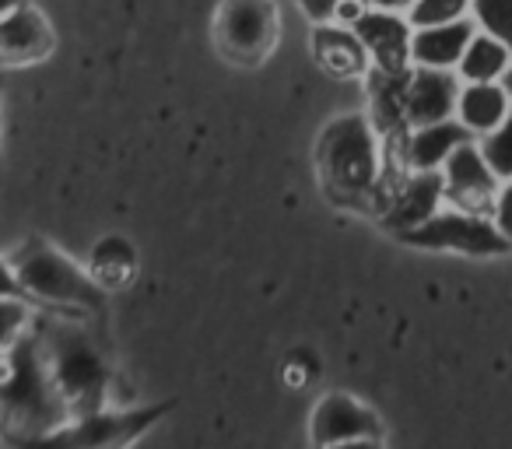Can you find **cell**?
<instances>
[{
	"instance_id": "7",
	"label": "cell",
	"mask_w": 512,
	"mask_h": 449,
	"mask_svg": "<svg viewBox=\"0 0 512 449\" xmlns=\"http://www.w3.org/2000/svg\"><path fill=\"white\" fill-rule=\"evenodd\" d=\"M214 36L221 53L235 64H264L278 39V11L271 0H225Z\"/></svg>"
},
{
	"instance_id": "15",
	"label": "cell",
	"mask_w": 512,
	"mask_h": 449,
	"mask_svg": "<svg viewBox=\"0 0 512 449\" xmlns=\"http://www.w3.org/2000/svg\"><path fill=\"white\" fill-rule=\"evenodd\" d=\"M313 57L330 78H365L369 74V50L348 25L320 22L313 29Z\"/></svg>"
},
{
	"instance_id": "25",
	"label": "cell",
	"mask_w": 512,
	"mask_h": 449,
	"mask_svg": "<svg viewBox=\"0 0 512 449\" xmlns=\"http://www.w3.org/2000/svg\"><path fill=\"white\" fill-rule=\"evenodd\" d=\"M337 4L341 0H299V8H302V15L309 18V22H334V11H337Z\"/></svg>"
},
{
	"instance_id": "30",
	"label": "cell",
	"mask_w": 512,
	"mask_h": 449,
	"mask_svg": "<svg viewBox=\"0 0 512 449\" xmlns=\"http://www.w3.org/2000/svg\"><path fill=\"white\" fill-rule=\"evenodd\" d=\"M18 4H25V0H0V18L11 15V11H15Z\"/></svg>"
},
{
	"instance_id": "19",
	"label": "cell",
	"mask_w": 512,
	"mask_h": 449,
	"mask_svg": "<svg viewBox=\"0 0 512 449\" xmlns=\"http://www.w3.org/2000/svg\"><path fill=\"white\" fill-rule=\"evenodd\" d=\"M88 274L99 288L113 292V288H127L137 274V253L123 236H106L95 243L92 257H88Z\"/></svg>"
},
{
	"instance_id": "14",
	"label": "cell",
	"mask_w": 512,
	"mask_h": 449,
	"mask_svg": "<svg viewBox=\"0 0 512 449\" xmlns=\"http://www.w3.org/2000/svg\"><path fill=\"white\" fill-rule=\"evenodd\" d=\"M474 18H456L446 25H428L414 29L411 36V64L414 67H439V71H456L463 50L474 39Z\"/></svg>"
},
{
	"instance_id": "4",
	"label": "cell",
	"mask_w": 512,
	"mask_h": 449,
	"mask_svg": "<svg viewBox=\"0 0 512 449\" xmlns=\"http://www.w3.org/2000/svg\"><path fill=\"white\" fill-rule=\"evenodd\" d=\"M11 267L18 274L25 299L39 309H64V313H102L106 309V288L92 281L85 267L50 246L46 239H25L11 253Z\"/></svg>"
},
{
	"instance_id": "24",
	"label": "cell",
	"mask_w": 512,
	"mask_h": 449,
	"mask_svg": "<svg viewBox=\"0 0 512 449\" xmlns=\"http://www.w3.org/2000/svg\"><path fill=\"white\" fill-rule=\"evenodd\" d=\"M491 221H495V229L512 243V179H505V183L498 186L495 207H491Z\"/></svg>"
},
{
	"instance_id": "13",
	"label": "cell",
	"mask_w": 512,
	"mask_h": 449,
	"mask_svg": "<svg viewBox=\"0 0 512 449\" xmlns=\"http://www.w3.org/2000/svg\"><path fill=\"white\" fill-rule=\"evenodd\" d=\"M53 46H57V39H53L50 22L29 4H18L11 15L0 18V64H39L50 57Z\"/></svg>"
},
{
	"instance_id": "12",
	"label": "cell",
	"mask_w": 512,
	"mask_h": 449,
	"mask_svg": "<svg viewBox=\"0 0 512 449\" xmlns=\"http://www.w3.org/2000/svg\"><path fill=\"white\" fill-rule=\"evenodd\" d=\"M442 200H446V190H442V172H407L393 193L383 200L379 207V221L383 229L393 232V236H404V232L418 229L421 221H428L435 211H442Z\"/></svg>"
},
{
	"instance_id": "10",
	"label": "cell",
	"mask_w": 512,
	"mask_h": 449,
	"mask_svg": "<svg viewBox=\"0 0 512 449\" xmlns=\"http://www.w3.org/2000/svg\"><path fill=\"white\" fill-rule=\"evenodd\" d=\"M309 435H313L316 449L348 439H383V421L365 400L351 397V393H327L313 407Z\"/></svg>"
},
{
	"instance_id": "18",
	"label": "cell",
	"mask_w": 512,
	"mask_h": 449,
	"mask_svg": "<svg viewBox=\"0 0 512 449\" xmlns=\"http://www.w3.org/2000/svg\"><path fill=\"white\" fill-rule=\"evenodd\" d=\"M509 71H512V50L481 29L474 32L460 64H456V78L460 81H505Z\"/></svg>"
},
{
	"instance_id": "11",
	"label": "cell",
	"mask_w": 512,
	"mask_h": 449,
	"mask_svg": "<svg viewBox=\"0 0 512 449\" xmlns=\"http://www.w3.org/2000/svg\"><path fill=\"white\" fill-rule=\"evenodd\" d=\"M355 36L362 39V46L369 50V60L376 71L386 74H407L411 71V22L404 11H383V8H365V15L358 18Z\"/></svg>"
},
{
	"instance_id": "27",
	"label": "cell",
	"mask_w": 512,
	"mask_h": 449,
	"mask_svg": "<svg viewBox=\"0 0 512 449\" xmlns=\"http://www.w3.org/2000/svg\"><path fill=\"white\" fill-rule=\"evenodd\" d=\"M362 15H365L362 0H341V4H337V11H334V22L337 25H348V29H351V25H355Z\"/></svg>"
},
{
	"instance_id": "22",
	"label": "cell",
	"mask_w": 512,
	"mask_h": 449,
	"mask_svg": "<svg viewBox=\"0 0 512 449\" xmlns=\"http://www.w3.org/2000/svg\"><path fill=\"white\" fill-rule=\"evenodd\" d=\"M470 18L477 29L512 50V0H470Z\"/></svg>"
},
{
	"instance_id": "23",
	"label": "cell",
	"mask_w": 512,
	"mask_h": 449,
	"mask_svg": "<svg viewBox=\"0 0 512 449\" xmlns=\"http://www.w3.org/2000/svg\"><path fill=\"white\" fill-rule=\"evenodd\" d=\"M411 29H428V25H446L456 18L470 15V0H414L404 11Z\"/></svg>"
},
{
	"instance_id": "5",
	"label": "cell",
	"mask_w": 512,
	"mask_h": 449,
	"mask_svg": "<svg viewBox=\"0 0 512 449\" xmlns=\"http://www.w3.org/2000/svg\"><path fill=\"white\" fill-rule=\"evenodd\" d=\"M172 407L176 400H158L144 407H99V411L74 414L46 435L15 442V449H130Z\"/></svg>"
},
{
	"instance_id": "17",
	"label": "cell",
	"mask_w": 512,
	"mask_h": 449,
	"mask_svg": "<svg viewBox=\"0 0 512 449\" xmlns=\"http://www.w3.org/2000/svg\"><path fill=\"white\" fill-rule=\"evenodd\" d=\"M512 95L502 81H463L456 95V120L470 137H484L509 116Z\"/></svg>"
},
{
	"instance_id": "3",
	"label": "cell",
	"mask_w": 512,
	"mask_h": 449,
	"mask_svg": "<svg viewBox=\"0 0 512 449\" xmlns=\"http://www.w3.org/2000/svg\"><path fill=\"white\" fill-rule=\"evenodd\" d=\"M316 165L334 204L372 207L383 204V141L369 116L351 113L327 123L316 144Z\"/></svg>"
},
{
	"instance_id": "6",
	"label": "cell",
	"mask_w": 512,
	"mask_h": 449,
	"mask_svg": "<svg viewBox=\"0 0 512 449\" xmlns=\"http://www.w3.org/2000/svg\"><path fill=\"white\" fill-rule=\"evenodd\" d=\"M400 243L414 246V250H435V253H463V257H498L509 253L512 243L495 229V221L488 214H470V211H435L428 221H421L418 229L397 236Z\"/></svg>"
},
{
	"instance_id": "2",
	"label": "cell",
	"mask_w": 512,
	"mask_h": 449,
	"mask_svg": "<svg viewBox=\"0 0 512 449\" xmlns=\"http://www.w3.org/2000/svg\"><path fill=\"white\" fill-rule=\"evenodd\" d=\"M71 418L64 397L53 386L46 358L32 330L15 344L0 351V439L22 442L32 435H46Z\"/></svg>"
},
{
	"instance_id": "29",
	"label": "cell",
	"mask_w": 512,
	"mask_h": 449,
	"mask_svg": "<svg viewBox=\"0 0 512 449\" xmlns=\"http://www.w3.org/2000/svg\"><path fill=\"white\" fill-rule=\"evenodd\" d=\"M365 8H383V11H407L414 0H362Z\"/></svg>"
},
{
	"instance_id": "21",
	"label": "cell",
	"mask_w": 512,
	"mask_h": 449,
	"mask_svg": "<svg viewBox=\"0 0 512 449\" xmlns=\"http://www.w3.org/2000/svg\"><path fill=\"white\" fill-rule=\"evenodd\" d=\"M39 306L29 299H0V351L15 348L25 334L32 330Z\"/></svg>"
},
{
	"instance_id": "16",
	"label": "cell",
	"mask_w": 512,
	"mask_h": 449,
	"mask_svg": "<svg viewBox=\"0 0 512 449\" xmlns=\"http://www.w3.org/2000/svg\"><path fill=\"white\" fill-rule=\"evenodd\" d=\"M463 141H470V134L456 116L439 120V123H425V127H414L404 141L407 172H439L442 165H446V158L453 155Z\"/></svg>"
},
{
	"instance_id": "26",
	"label": "cell",
	"mask_w": 512,
	"mask_h": 449,
	"mask_svg": "<svg viewBox=\"0 0 512 449\" xmlns=\"http://www.w3.org/2000/svg\"><path fill=\"white\" fill-rule=\"evenodd\" d=\"M0 299H25L15 267H11V260H4V257H0Z\"/></svg>"
},
{
	"instance_id": "28",
	"label": "cell",
	"mask_w": 512,
	"mask_h": 449,
	"mask_svg": "<svg viewBox=\"0 0 512 449\" xmlns=\"http://www.w3.org/2000/svg\"><path fill=\"white\" fill-rule=\"evenodd\" d=\"M320 449H386L383 439H348V442H334V446H320Z\"/></svg>"
},
{
	"instance_id": "1",
	"label": "cell",
	"mask_w": 512,
	"mask_h": 449,
	"mask_svg": "<svg viewBox=\"0 0 512 449\" xmlns=\"http://www.w3.org/2000/svg\"><path fill=\"white\" fill-rule=\"evenodd\" d=\"M71 316L78 313L57 316L53 309H39L32 320V337L39 341L53 386L60 390L74 418V414L113 404V390L120 386V376L109 365L106 351L95 344V337L85 327H78Z\"/></svg>"
},
{
	"instance_id": "9",
	"label": "cell",
	"mask_w": 512,
	"mask_h": 449,
	"mask_svg": "<svg viewBox=\"0 0 512 449\" xmlns=\"http://www.w3.org/2000/svg\"><path fill=\"white\" fill-rule=\"evenodd\" d=\"M456 95H460V78L456 71H439V67H411L404 74L400 88V109H404L407 127H425L456 116Z\"/></svg>"
},
{
	"instance_id": "20",
	"label": "cell",
	"mask_w": 512,
	"mask_h": 449,
	"mask_svg": "<svg viewBox=\"0 0 512 449\" xmlns=\"http://www.w3.org/2000/svg\"><path fill=\"white\" fill-rule=\"evenodd\" d=\"M477 148H481L484 162L491 165L498 179H512V109L495 130H488L484 137H477Z\"/></svg>"
},
{
	"instance_id": "8",
	"label": "cell",
	"mask_w": 512,
	"mask_h": 449,
	"mask_svg": "<svg viewBox=\"0 0 512 449\" xmlns=\"http://www.w3.org/2000/svg\"><path fill=\"white\" fill-rule=\"evenodd\" d=\"M439 172H442V190H446L449 207L470 211V214H488L491 218V207H495L502 179L484 162L481 148H477V137L463 141L460 148L446 158V165H442Z\"/></svg>"
}]
</instances>
